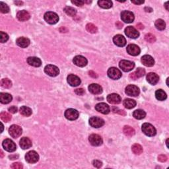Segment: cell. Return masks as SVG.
Returning <instances> with one entry per match:
<instances>
[{
  "label": "cell",
  "instance_id": "obj_15",
  "mask_svg": "<svg viewBox=\"0 0 169 169\" xmlns=\"http://www.w3.org/2000/svg\"><path fill=\"white\" fill-rule=\"evenodd\" d=\"M68 83L71 87H77L81 84V79L77 75L70 74L68 76Z\"/></svg>",
  "mask_w": 169,
  "mask_h": 169
},
{
  "label": "cell",
  "instance_id": "obj_60",
  "mask_svg": "<svg viewBox=\"0 0 169 169\" xmlns=\"http://www.w3.org/2000/svg\"><path fill=\"white\" fill-rule=\"evenodd\" d=\"M1 157H3V151H1Z\"/></svg>",
  "mask_w": 169,
  "mask_h": 169
},
{
  "label": "cell",
  "instance_id": "obj_61",
  "mask_svg": "<svg viewBox=\"0 0 169 169\" xmlns=\"http://www.w3.org/2000/svg\"><path fill=\"white\" fill-rule=\"evenodd\" d=\"M168 78H167V79H166V84H167V86H168Z\"/></svg>",
  "mask_w": 169,
  "mask_h": 169
},
{
  "label": "cell",
  "instance_id": "obj_26",
  "mask_svg": "<svg viewBox=\"0 0 169 169\" xmlns=\"http://www.w3.org/2000/svg\"><path fill=\"white\" fill-rule=\"evenodd\" d=\"M16 43L21 48H27L30 44V40L29 38H25V37H20L17 39L16 40Z\"/></svg>",
  "mask_w": 169,
  "mask_h": 169
},
{
  "label": "cell",
  "instance_id": "obj_23",
  "mask_svg": "<svg viewBox=\"0 0 169 169\" xmlns=\"http://www.w3.org/2000/svg\"><path fill=\"white\" fill-rule=\"evenodd\" d=\"M31 17L29 13L25 10H22L18 11L17 14V18L20 21H26Z\"/></svg>",
  "mask_w": 169,
  "mask_h": 169
},
{
  "label": "cell",
  "instance_id": "obj_3",
  "mask_svg": "<svg viewBox=\"0 0 169 169\" xmlns=\"http://www.w3.org/2000/svg\"><path fill=\"white\" fill-rule=\"evenodd\" d=\"M22 128L17 125H12L10 128H9V133L11 137L13 138H17L21 135L22 134Z\"/></svg>",
  "mask_w": 169,
  "mask_h": 169
},
{
  "label": "cell",
  "instance_id": "obj_49",
  "mask_svg": "<svg viewBox=\"0 0 169 169\" xmlns=\"http://www.w3.org/2000/svg\"><path fill=\"white\" fill-rule=\"evenodd\" d=\"M75 94H77V95H83L85 93V91L83 89H77L75 91Z\"/></svg>",
  "mask_w": 169,
  "mask_h": 169
},
{
  "label": "cell",
  "instance_id": "obj_19",
  "mask_svg": "<svg viewBox=\"0 0 169 169\" xmlns=\"http://www.w3.org/2000/svg\"><path fill=\"white\" fill-rule=\"evenodd\" d=\"M107 101L110 104H114V105H117L120 104L122 101V99L119 94L112 93L110 94L107 96Z\"/></svg>",
  "mask_w": 169,
  "mask_h": 169
},
{
  "label": "cell",
  "instance_id": "obj_17",
  "mask_svg": "<svg viewBox=\"0 0 169 169\" xmlns=\"http://www.w3.org/2000/svg\"><path fill=\"white\" fill-rule=\"evenodd\" d=\"M127 52L128 53L129 55H133V56H136L140 54V48L139 46L135 44H129L127 46Z\"/></svg>",
  "mask_w": 169,
  "mask_h": 169
},
{
  "label": "cell",
  "instance_id": "obj_13",
  "mask_svg": "<svg viewBox=\"0 0 169 169\" xmlns=\"http://www.w3.org/2000/svg\"><path fill=\"white\" fill-rule=\"evenodd\" d=\"M125 34H126V36L129 37V38L133 39L137 38L140 36V33H139V32L135 29V28L131 26L126 28V29H125Z\"/></svg>",
  "mask_w": 169,
  "mask_h": 169
},
{
  "label": "cell",
  "instance_id": "obj_45",
  "mask_svg": "<svg viewBox=\"0 0 169 169\" xmlns=\"http://www.w3.org/2000/svg\"><path fill=\"white\" fill-rule=\"evenodd\" d=\"M92 165H93L94 167L99 168H101L102 166H103V163H102L101 161H99V160H94V161H92Z\"/></svg>",
  "mask_w": 169,
  "mask_h": 169
},
{
  "label": "cell",
  "instance_id": "obj_22",
  "mask_svg": "<svg viewBox=\"0 0 169 169\" xmlns=\"http://www.w3.org/2000/svg\"><path fill=\"white\" fill-rule=\"evenodd\" d=\"M89 91L90 92L94 94H99L103 92V88L98 84L92 83L89 86Z\"/></svg>",
  "mask_w": 169,
  "mask_h": 169
},
{
  "label": "cell",
  "instance_id": "obj_42",
  "mask_svg": "<svg viewBox=\"0 0 169 169\" xmlns=\"http://www.w3.org/2000/svg\"><path fill=\"white\" fill-rule=\"evenodd\" d=\"M145 40L149 43H153L156 41V37L153 34L148 33L145 36Z\"/></svg>",
  "mask_w": 169,
  "mask_h": 169
},
{
  "label": "cell",
  "instance_id": "obj_35",
  "mask_svg": "<svg viewBox=\"0 0 169 169\" xmlns=\"http://www.w3.org/2000/svg\"><path fill=\"white\" fill-rule=\"evenodd\" d=\"M98 4L101 8L104 9H109L112 7V2L111 1H103V0H101V1H98Z\"/></svg>",
  "mask_w": 169,
  "mask_h": 169
},
{
  "label": "cell",
  "instance_id": "obj_6",
  "mask_svg": "<svg viewBox=\"0 0 169 169\" xmlns=\"http://www.w3.org/2000/svg\"><path fill=\"white\" fill-rule=\"evenodd\" d=\"M2 146L5 151L8 152H14L17 149L15 143L9 139H6L3 141Z\"/></svg>",
  "mask_w": 169,
  "mask_h": 169
},
{
  "label": "cell",
  "instance_id": "obj_57",
  "mask_svg": "<svg viewBox=\"0 0 169 169\" xmlns=\"http://www.w3.org/2000/svg\"><path fill=\"white\" fill-rule=\"evenodd\" d=\"M116 26L119 28V29H121V28H122V26H123V25L122 24V23H116Z\"/></svg>",
  "mask_w": 169,
  "mask_h": 169
},
{
  "label": "cell",
  "instance_id": "obj_11",
  "mask_svg": "<svg viewBox=\"0 0 169 169\" xmlns=\"http://www.w3.org/2000/svg\"><path fill=\"white\" fill-rule=\"evenodd\" d=\"M90 143L93 146H100L103 144V139L97 134H91L89 138Z\"/></svg>",
  "mask_w": 169,
  "mask_h": 169
},
{
  "label": "cell",
  "instance_id": "obj_59",
  "mask_svg": "<svg viewBox=\"0 0 169 169\" xmlns=\"http://www.w3.org/2000/svg\"><path fill=\"white\" fill-rule=\"evenodd\" d=\"M165 8H166V9L167 11H168V2H166V3H165Z\"/></svg>",
  "mask_w": 169,
  "mask_h": 169
},
{
  "label": "cell",
  "instance_id": "obj_2",
  "mask_svg": "<svg viewBox=\"0 0 169 169\" xmlns=\"http://www.w3.org/2000/svg\"><path fill=\"white\" fill-rule=\"evenodd\" d=\"M44 19L49 24L54 25L58 22L59 17L55 13L49 11L44 14Z\"/></svg>",
  "mask_w": 169,
  "mask_h": 169
},
{
  "label": "cell",
  "instance_id": "obj_9",
  "mask_svg": "<svg viewBox=\"0 0 169 169\" xmlns=\"http://www.w3.org/2000/svg\"><path fill=\"white\" fill-rule=\"evenodd\" d=\"M121 18L124 22L131 23L134 21V15L132 12L129 11H124L121 13Z\"/></svg>",
  "mask_w": 169,
  "mask_h": 169
},
{
  "label": "cell",
  "instance_id": "obj_33",
  "mask_svg": "<svg viewBox=\"0 0 169 169\" xmlns=\"http://www.w3.org/2000/svg\"><path fill=\"white\" fill-rule=\"evenodd\" d=\"M123 131L125 135L126 136H128V137H131V136L134 135V134H135V132L134 129L129 126H125L124 127Z\"/></svg>",
  "mask_w": 169,
  "mask_h": 169
},
{
  "label": "cell",
  "instance_id": "obj_12",
  "mask_svg": "<svg viewBox=\"0 0 169 169\" xmlns=\"http://www.w3.org/2000/svg\"><path fill=\"white\" fill-rule=\"evenodd\" d=\"M108 75L112 79L117 80L122 77V73L116 68H110L108 70Z\"/></svg>",
  "mask_w": 169,
  "mask_h": 169
},
{
  "label": "cell",
  "instance_id": "obj_21",
  "mask_svg": "<svg viewBox=\"0 0 169 169\" xmlns=\"http://www.w3.org/2000/svg\"><path fill=\"white\" fill-rule=\"evenodd\" d=\"M142 62L144 66L147 67L153 66L155 64V60L149 55H145L142 57Z\"/></svg>",
  "mask_w": 169,
  "mask_h": 169
},
{
  "label": "cell",
  "instance_id": "obj_8",
  "mask_svg": "<svg viewBox=\"0 0 169 169\" xmlns=\"http://www.w3.org/2000/svg\"><path fill=\"white\" fill-rule=\"evenodd\" d=\"M89 124L92 128H99L105 125V121L101 118L94 116L89 119Z\"/></svg>",
  "mask_w": 169,
  "mask_h": 169
},
{
  "label": "cell",
  "instance_id": "obj_51",
  "mask_svg": "<svg viewBox=\"0 0 169 169\" xmlns=\"http://www.w3.org/2000/svg\"><path fill=\"white\" fill-rule=\"evenodd\" d=\"M131 2L135 5H142L144 3V1H131Z\"/></svg>",
  "mask_w": 169,
  "mask_h": 169
},
{
  "label": "cell",
  "instance_id": "obj_32",
  "mask_svg": "<svg viewBox=\"0 0 169 169\" xmlns=\"http://www.w3.org/2000/svg\"><path fill=\"white\" fill-rule=\"evenodd\" d=\"M155 96L157 100L159 101H165L167 98V96H166V92L163 91L162 89H159L157 90L155 92Z\"/></svg>",
  "mask_w": 169,
  "mask_h": 169
},
{
  "label": "cell",
  "instance_id": "obj_44",
  "mask_svg": "<svg viewBox=\"0 0 169 169\" xmlns=\"http://www.w3.org/2000/svg\"><path fill=\"white\" fill-rule=\"evenodd\" d=\"M9 36L6 33L3 32H0V40H1V43H4L8 40Z\"/></svg>",
  "mask_w": 169,
  "mask_h": 169
},
{
  "label": "cell",
  "instance_id": "obj_30",
  "mask_svg": "<svg viewBox=\"0 0 169 169\" xmlns=\"http://www.w3.org/2000/svg\"><path fill=\"white\" fill-rule=\"evenodd\" d=\"M123 105L128 109H131L136 106V102L133 99H126L124 101Z\"/></svg>",
  "mask_w": 169,
  "mask_h": 169
},
{
  "label": "cell",
  "instance_id": "obj_52",
  "mask_svg": "<svg viewBox=\"0 0 169 169\" xmlns=\"http://www.w3.org/2000/svg\"><path fill=\"white\" fill-rule=\"evenodd\" d=\"M89 75L90 76H91L92 77H94V78H96L97 77V75H96V74L94 73V72H93V71H89Z\"/></svg>",
  "mask_w": 169,
  "mask_h": 169
},
{
  "label": "cell",
  "instance_id": "obj_18",
  "mask_svg": "<svg viewBox=\"0 0 169 169\" xmlns=\"http://www.w3.org/2000/svg\"><path fill=\"white\" fill-rule=\"evenodd\" d=\"M73 62L75 65L79 67H85L87 65V60L82 55H77L74 57Z\"/></svg>",
  "mask_w": 169,
  "mask_h": 169
},
{
  "label": "cell",
  "instance_id": "obj_47",
  "mask_svg": "<svg viewBox=\"0 0 169 169\" xmlns=\"http://www.w3.org/2000/svg\"><path fill=\"white\" fill-rule=\"evenodd\" d=\"M158 160L162 162V163H164V162H165L167 160V157L165 155H161L158 157Z\"/></svg>",
  "mask_w": 169,
  "mask_h": 169
},
{
  "label": "cell",
  "instance_id": "obj_41",
  "mask_svg": "<svg viewBox=\"0 0 169 169\" xmlns=\"http://www.w3.org/2000/svg\"><path fill=\"white\" fill-rule=\"evenodd\" d=\"M0 117H1V119L5 122H8L11 120V114H9V113L5 112H1V114H0Z\"/></svg>",
  "mask_w": 169,
  "mask_h": 169
},
{
  "label": "cell",
  "instance_id": "obj_37",
  "mask_svg": "<svg viewBox=\"0 0 169 169\" xmlns=\"http://www.w3.org/2000/svg\"><path fill=\"white\" fill-rule=\"evenodd\" d=\"M155 25L159 31H163L166 27V23L163 19H157L155 23Z\"/></svg>",
  "mask_w": 169,
  "mask_h": 169
},
{
  "label": "cell",
  "instance_id": "obj_62",
  "mask_svg": "<svg viewBox=\"0 0 169 169\" xmlns=\"http://www.w3.org/2000/svg\"><path fill=\"white\" fill-rule=\"evenodd\" d=\"M168 140H166V146H167V147H168Z\"/></svg>",
  "mask_w": 169,
  "mask_h": 169
},
{
  "label": "cell",
  "instance_id": "obj_29",
  "mask_svg": "<svg viewBox=\"0 0 169 169\" xmlns=\"http://www.w3.org/2000/svg\"><path fill=\"white\" fill-rule=\"evenodd\" d=\"M13 99L12 96L10 94L1 92L0 93V102L2 104H8L11 102Z\"/></svg>",
  "mask_w": 169,
  "mask_h": 169
},
{
  "label": "cell",
  "instance_id": "obj_48",
  "mask_svg": "<svg viewBox=\"0 0 169 169\" xmlns=\"http://www.w3.org/2000/svg\"><path fill=\"white\" fill-rule=\"evenodd\" d=\"M8 110L9 111V112L12 113V114H15V113L17 112V108L15 106H11V107H9Z\"/></svg>",
  "mask_w": 169,
  "mask_h": 169
},
{
  "label": "cell",
  "instance_id": "obj_27",
  "mask_svg": "<svg viewBox=\"0 0 169 169\" xmlns=\"http://www.w3.org/2000/svg\"><path fill=\"white\" fill-rule=\"evenodd\" d=\"M20 146L23 149H27L32 147V142L29 138H23L20 140Z\"/></svg>",
  "mask_w": 169,
  "mask_h": 169
},
{
  "label": "cell",
  "instance_id": "obj_16",
  "mask_svg": "<svg viewBox=\"0 0 169 169\" xmlns=\"http://www.w3.org/2000/svg\"><path fill=\"white\" fill-rule=\"evenodd\" d=\"M95 109L98 111V112H101L103 114H107L110 111L109 106H108L107 104L104 103L97 104L95 106Z\"/></svg>",
  "mask_w": 169,
  "mask_h": 169
},
{
  "label": "cell",
  "instance_id": "obj_53",
  "mask_svg": "<svg viewBox=\"0 0 169 169\" xmlns=\"http://www.w3.org/2000/svg\"><path fill=\"white\" fill-rule=\"evenodd\" d=\"M15 3L16 4V5L21 6V5H22L23 4V2L21 1H15Z\"/></svg>",
  "mask_w": 169,
  "mask_h": 169
},
{
  "label": "cell",
  "instance_id": "obj_31",
  "mask_svg": "<svg viewBox=\"0 0 169 169\" xmlns=\"http://www.w3.org/2000/svg\"><path fill=\"white\" fill-rule=\"evenodd\" d=\"M133 116L135 119L142 120L145 117V116H146V113H145L144 110L139 109V110H136L134 111L133 113Z\"/></svg>",
  "mask_w": 169,
  "mask_h": 169
},
{
  "label": "cell",
  "instance_id": "obj_34",
  "mask_svg": "<svg viewBox=\"0 0 169 169\" xmlns=\"http://www.w3.org/2000/svg\"><path fill=\"white\" fill-rule=\"evenodd\" d=\"M32 110L29 107H27V106H24L20 108V113L24 116H30L32 114Z\"/></svg>",
  "mask_w": 169,
  "mask_h": 169
},
{
  "label": "cell",
  "instance_id": "obj_20",
  "mask_svg": "<svg viewBox=\"0 0 169 169\" xmlns=\"http://www.w3.org/2000/svg\"><path fill=\"white\" fill-rule=\"evenodd\" d=\"M113 42L116 45L120 47H123L126 44V40L121 34H117L113 38Z\"/></svg>",
  "mask_w": 169,
  "mask_h": 169
},
{
  "label": "cell",
  "instance_id": "obj_39",
  "mask_svg": "<svg viewBox=\"0 0 169 169\" xmlns=\"http://www.w3.org/2000/svg\"><path fill=\"white\" fill-rule=\"evenodd\" d=\"M1 86L5 89H9L12 86V83L8 79H3L1 81Z\"/></svg>",
  "mask_w": 169,
  "mask_h": 169
},
{
  "label": "cell",
  "instance_id": "obj_43",
  "mask_svg": "<svg viewBox=\"0 0 169 169\" xmlns=\"http://www.w3.org/2000/svg\"><path fill=\"white\" fill-rule=\"evenodd\" d=\"M0 11L3 13H8L9 11V8L8 5L3 2H0Z\"/></svg>",
  "mask_w": 169,
  "mask_h": 169
},
{
  "label": "cell",
  "instance_id": "obj_10",
  "mask_svg": "<svg viewBox=\"0 0 169 169\" xmlns=\"http://www.w3.org/2000/svg\"><path fill=\"white\" fill-rule=\"evenodd\" d=\"M140 89L135 85H129L126 88V93L131 96H137L140 94Z\"/></svg>",
  "mask_w": 169,
  "mask_h": 169
},
{
  "label": "cell",
  "instance_id": "obj_25",
  "mask_svg": "<svg viewBox=\"0 0 169 169\" xmlns=\"http://www.w3.org/2000/svg\"><path fill=\"white\" fill-rule=\"evenodd\" d=\"M147 81L151 85H155L159 82V77L155 73H149L147 75Z\"/></svg>",
  "mask_w": 169,
  "mask_h": 169
},
{
  "label": "cell",
  "instance_id": "obj_24",
  "mask_svg": "<svg viewBox=\"0 0 169 169\" xmlns=\"http://www.w3.org/2000/svg\"><path fill=\"white\" fill-rule=\"evenodd\" d=\"M145 74V69L140 68H138V69L135 71V72L131 73L130 75H129V77L133 80H136V79H138V78L143 77Z\"/></svg>",
  "mask_w": 169,
  "mask_h": 169
},
{
  "label": "cell",
  "instance_id": "obj_14",
  "mask_svg": "<svg viewBox=\"0 0 169 169\" xmlns=\"http://www.w3.org/2000/svg\"><path fill=\"white\" fill-rule=\"evenodd\" d=\"M79 112L77 110L69 108L65 112V116L69 120H77L79 117Z\"/></svg>",
  "mask_w": 169,
  "mask_h": 169
},
{
  "label": "cell",
  "instance_id": "obj_38",
  "mask_svg": "<svg viewBox=\"0 0 169 169\" xmlns=\"http://www.w3.org/2000/svg\"><path fill=\"white\" fill-rule=\"evenodd\" d=\"M64 11L67 15L71 16V17H73V16H75L76 15V13H77V11L75 10V9L69 6H67L64 8Z\"/></svg>",
  "mask_w": 169,
  "mask_h": 169
},
{
  "label": "cell",
  "instance_id": "obj_40",
  "mask_svg": "<svg viewBox=\"0 0 169 169\" xmlns=\"http://www.w3.org/2000/svg\"><path fill=\"white\" fill-rule=\"evenodd\" d=\"M86 29L88 32L92 34L96 33V32H97V31H98L97 27L92 23H88L86 25Z\"/></svg>",
  "mask_w": 169,
  "mask_h": 169
},
{
  "label": "cell",
  "instance_id": "obj_54",
  "mask_svg": "<svg viewBox=\"0 0 169 169\" xmlns=\"http://www.w3.org/2000/svg\"><path fill=\"white\" fill-rule=\"evenodd\" d=\"M60 31H60L61 32H68V29L65 27H62L60 29Z\"/></svg>",
  "mask_w": 169,
  "mask_h": 169
},
{
  "label": "cell",
  "instance_id": "obj_5",
  "mask_svg": "<svg viewBox=\"0 0 169 169\" xmlns=\"http://www.w3.org/2000/svg\"><path fill=\"white\" fill-rule=\"evenodd\" d=\"M45 73L51 77H56L59 75L60 70L57 67L53 65H48L44 68Z\"/></svg>",
  "mask_w": 169,
  "mask_h": 169
},
{
  "label": "cell",
  "instance_id": "obj_36",
  "mask_svg": "<svg viewBox=\"0 0 169 169\" xmlns=\"http://www.w3.org/2000/svg\"><path fill=\"white\" fill-rule=\"evenodd\" d=\"M131 150H132L133 153L135 155H140L143 153V147H142V145L138 144V143L133 145Z\"/></svg>",
  "mask_w": 169,
  "mask_h": 169
},
{
  "label": "cell",
  "instance_id": "obj_46",
  "mask_svg": "<svg viewBox=\"0 0 169 169\" xmlns=\"http://www.w3.org/2000/svg\"><path fill=\"white\" fill-rule=\"evenodd\" d=\"M11 167L13 169H22L23 166L21 163H13L12 165H11Z\"/></svg>",
  "mask_w": 169,
  "mask_h": 169
},
{
  "label": "cell",
  "instance_id": "obj_28",
  "mask_svg": "<svg viewBox=\"0 0 169 169\" xmlns=\"http://www.w3.org/2000/svg\"><path fill=\"white\" fill-rule=\"evenodd\" d=\"M27 62L30 66L33 67H40L42 65L41 60L36 57H29L27 58Z\"/></svg>",
  "mask_w": 169,
  "mask_h": 169
},
{
  "label": "cell",
  "instance_id": "obj_55",
  "mask_svg": "<svg viewBox=\"0 0 169 169\" xmlns=\"http://www.w3.org/2000/svg\"><path fill=\"white\" fill-rule=\"evenodd\" d=\"M137 27L139 29H141V30L143 29V28H144V27H143V25L142 24V23H139V24H138Z\"/></svg>",
  "mask_w": 169,
  "mask_h": 169
},
{
  "label": "cell",
  "instance_id": "obj_56",
  "mask_svg": "<svg viewBox=\"0 0 169 169\" xmlns=\"http://www.w3.org/2000/svg\"><path fill=\"white\" fill-rule=\"evenodd\" d=\"M18 155H11L9 156V158H10V159H11V160H14V159H17L18 158Z\"/></svg>",
  "mask_w": 169,
  "mask_h": 169
},
{
  "label": "cell",
  "instance_id": "obj_1",
  "mask_svg": "<svg viewBox=\"0 0 169 169\" xmlns=\"http://www.w3.org/2000/svg\"><path fill=\"white\" fill-rule=\"evenodd\" d=\"M142 131L145 135L149 137H153L157 133L156 129L155 127L149 123H145L142 125Z\"/></svg>",
  "mask_w": 169,
  "mask_h": 169
},
{
  "label": "cell",
  "instance_id": "obj_7",
  "mask_svg": "<svg viewBox=\"0 0 169 169\" xmlns=\"http://www.w3.org/2000/svg\"><path fill=\"white\" fill-rule=\"evenodd\" d=\"M25 159L29 163H35L39 160V155L36 151H31L26 154Z\"/></svg>",
  "mask_w": 169,
  "mask_h": 169
},
{
  "label": "cell",
  "instance_id": "obj_50",
  "mask_svg": "<svg viewBox=\"0 0 169 169\" xmlns=\"http://www.w3.org/2000/svg\"><path fill=\"white\" fill-rule=\"evenodd\" d=\"M71 3L75 4L77 6H82L84 4V1H71Z\"/></svg>",
  "mask_w": 169,
  "mask_h": 169
},
{
  "label": "cell",
  "instance_id": "obj_58",
  "mask_svg": "<svg viewBox=\"0 0 169 169\" xmlns=\"http://www.w3.org/2000/svg\"><path fill=\"white\" fill-rule=\"evenodd\" d=\"M145 11H147V12H148V10H149V12H151V11H153V9L151 8H145Z\"/></svg>",
  "mask_w": 169,
  "mask_h": 169
},
{
  "label": "cell",
  "instance_id": "obj_4",
  "mask_svg": "<svg viewBox=\"0 0 169 169\" xmlns=\"http://www.w3.org/2000/svg\"><path fill=\"white\" fill-rule=\"evenodd\" d=\"M119 66L120 68L125 72H128V71H131L134 68L135 64H134L133 62L128 61V60H122L120 62Z\"/></svg>",
  "mask_w": 169,
  "mask_h": 169
}]
</instances>
